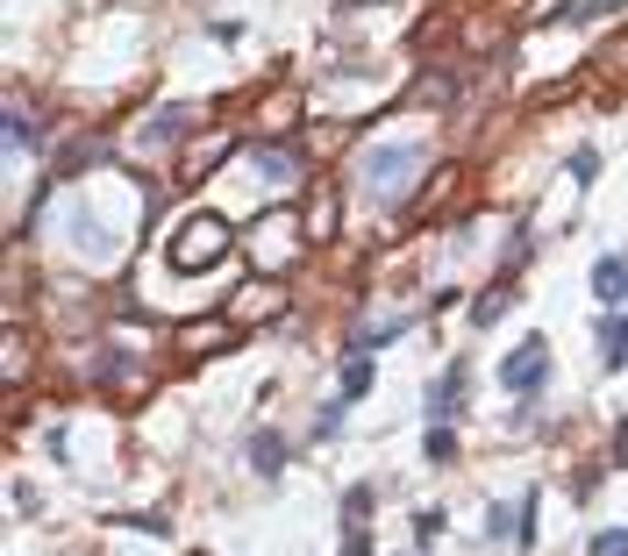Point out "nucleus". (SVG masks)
<instances>
[{
    "label": "nucleus",
    "instance_id": "obj_1",
    "mask_svg": "<svg viewBox=\"0 0 628 556\" xmlns=\"http://www.w3.org/2000/svg\"><path fill=\"white\" fill-rule=\"evenodd\" d=\"M429 164V150L422 143H379L365 164H357V178H365V193L371 200H408L414 193V172Z\"/></svg>",
    "mask_w": 628,
    "mask_h": 556
},
{
    "label": "nucleus",
    "instance_id": "obj_2",
    "mask_svg": "<svg viewBox=\"0 0 628 556\" xmlns=\"http://www.w3.org/2000/svg\"><path fill=\"white\" fill-rule=\"evenodd\" d=\"M221 250H229V229H221L215 215H193L186 229L172 236L164 258H172V272H207V264H221Z\"/></svg>",
    "mask_w": 628,
    "mask_h": 556
},
{
    "label": "nucleus",
    "instance_id": "obj_3",
    "mask_svg": "<svg viewBox=\"0 0 628 556\" xmlns=\"http://www.w3.org/2000/svg\"><path fill=\"white\" fill-rule=\"evenodd\" d=\"M543 379H550V342H543V336H521L515 350L500 357V385H507V393H521V400H529Z\"/></svg>",
    "mask_w": 628,
    "mask_h": 556
},
{
    "label": "nucleus",
    "instance_id": "obj_4",
    "mask_svg": "<svg viewBox=\"0 0 628 556\" xmlns=\"http://www.w3.org/2000/svg\"><path fill=\"white\" fill-rule=\"evenodd\" d=\"M250 164H258L264 186H279V193L301 186V157H293V150H279V143H258V150H250Z\"/></svg>",
    "mask_w": 628,
    "mask_h": 556
},
{
    "label": "nucleus",
    "instance_id": "obj_5",
    "mask_svg": "<svg viewBox=\"0 0 628 556\" xmlns=\"http://www.w3.org/2000/svg\"><path fill=\"white\" fill-rule=\"evenodd\" d=\"M593 299H600V307H621V299H628V258L607 250V258L593 264Z\"/></svg>",
    "mask_w": 628,
    "mask_h": 556
},
{
    "label": "nucleus",
    "instance_id": "obj_6",
    "mask_svg": "<svg viewBox=\"0 0 628 556\" xmlns=\"http://www.w3.org/2000/svg\"><path fill=\"white\" fill-rule=\"evenodd\" d=\"M371 379H379V371H371V350H350V357H343V371H336V400H365Z\"/></svg>",
    "mask_w": 628,
    "mask_h": 556
},
{
    "label": "nucleus",
    "instance_id": "obj_7",
    "mask_svg": "<svg viewBox=\"0 0 628 556\" xmlns=\"http://www.w3.org/2000/svg\"><path fill=\"white\" fill-rule=\"evenodd\" d=\"M250 471H258V478H279V471H286V435H272V428L250 435Z\"/></svg>",
    "mask_w": 628,
    "mask_h": 556
},
{
    "label": "nucleus",
    "instance_id": "obj_8",
    "mask_svg": "<svg viewBox=\"0 0 628 556\" xmlns=\"http://www.w3.org/2000/svg\"><path fill=\"white\" fill-rule=\"evenodd\" d=\"M393 336H408V314H379V321H365L350 336V350H379V342H393Z\"/></svg>",
    "mask_w": 628,
    "mask_h": 556
},
{
    "label": "nucleus",
    "instance_id": "obj_9",
    "mask_svg": "<svg viewBox=\"0 0 628 556\" xmlns=\"http://www.w3.org/2000/svg\"><path fill=\"white\" fill-rule=\"evenodd\" d=\"M457 407H465V379L451 371V379H436V385H429V421H451Z\"/></svg>",
    "mask_w": 628,
    "mask_h": 556
},
{
    "label": "nucleus",
    "instance_id": "obj_10",
    "mask_svg": "<svg viewBox=\"0 0 628 556\" xmlns=\"http://www.w3.org/2000/svg\"><path fill=\"white\" fill-rule=\"evenodd\" d=\"M186 122H193L186 108H158L151 129H143V143H151V150H158V143H178V137H186Z\"/></svg>",
    "mask_w": 628,
    "mask_h": 556
},
{
    "label": "nucleus",
    "instance_id": "obj_11",
    "mask_svg": "<svg viewBox=\"0 0 628 556\" xmlns=\"http://www.w3.org/2000/svg\"><path fill=\"white\" fill-rule=\"evenodd\" d=\"M8 143H14V150H36V143H43V122H36V115L22 108V100L8 108Z\"/></svg>",
    "mask_w": 628,
    "mask_h": 556
},
{
    "label": "nucleus",
    "instance_id": "obj_12",
    "mask_svg": "<svg viewBox=\"0 0 628 556\" xmlns=\"http://www.w3.org/2000/svg\"><path fill=\"white\" fill-rule=\"evenodd\" d=\"M600 350H607V364H628V314H607L600 321Z\"/></svg>",
    "mask_w": 628,
    "mask_h": 556
},
{
    "label": "nucleus",
    "instance_id": "obj_13",
    "mask_svg": "<svg viewBox=\"0 0 628 556\" xmlns=\"http://www.w3.org/2000/svg\"><path fill=\"white\" fill-rule=\"evenodd\" d=\"M215 157H229V137H207L201 150H193V157H186V186H193V178H201V172H207Z\"/></svg>",
    "mask_w": 628,
    "mask_h": 556
},
{
    "label": "nucleus",
    "instance_id": "obj_14",
    "mask_svg": "<svg viewBox=\"0 0 628 556\" xmlns=\"http://www.w3.org/2000/svg\"><path fill=\"white\" fill-rule=\"evenodd\" d=\"M429 464H457V435L443 421H429Z\"/></svg>",
    "mask_w": 628,
    "mask_h": 556
},
{
    "label": "nucleus",
    "instance_id": "obj_15",
    "mask_svg": "<svg viewBox=\"0 0 628 556\" xmlns=\"http://www.w3.org/2000/svg\"><path fill=\"white\" fill-rule=\"evenodd\" d=\"M515 299H521V293H486V299L472 307V321H478V328H492V321H500L507 307H515Z\"/></svg>",
    "mask_w": 628,
    "mask_h": 556
},
{
    "label": "nucleus",
    "instance_id": "obj_16",
    "mask_svg": "<svg viewBox=\"0 0 628 556\" xmlns=\"http://www.w3.org/2000/svg\"><path fill=\"white\" fill-rule=\"evenodd\" d=\"M250 299H236V321H258V314H272V285H243Z\"/></svg>",
    "mask_w": 628,
    "mask_h": 556
},
{
    "label": "nucleus",
    "instance_id": "obj_17",
    "mask_svg": "<svg viewBox=\"0 0 628 556\" xmlns=\"http://www.w3.org/2000/svg\"><path fill=\"white\" fill-rule=\"evenodd\" d=\"M365 514H371V486H350V492H343V521L365 528Z\"/></svg>",
    "mask_w": 628,
    "mask_h": 556
},
{
    "label": "nucleus",
    "instance_id": "obj_18",
    "mask_svg": "<svg viewBox=\"0 0 628 556\" xmlns=\"http://www.w3.org/2000/svg\"><path fill=\"white\" fill-rule=\"evenodd\" d=\"M593 556H628V528H600L593 535Z\"/></svg>",
    "mask_w": 628,
    "mask_h": 556
},
{
    "label": "nucleus",
    "instance_id": "obj_19",
    "mask_svg": "<svg viewBox=\"0 0 628 556\" xmlns=\"http://www.w3.org/2000/svg\"><path fill=\"white\" fill-rule=\"evenodd\" d=\"M593 172H600V150H572V178H578V186H586Z\"/></svg>",
    "mask_w": 628,
    "mask_h": 556
},
{
    "label": "nucleus",
    "instance_id": "obj_20",
    "mask_svg": "<svg viewBox=\"0 0 628 556\" xmlns=\"http://www.w3.org/2000/svg\"><path fill=\"white\" fill-rule=\"evenodd\" d=\"M343 407H350V400H336V407H322V421H314V435H336V428H343Z\"/></svg>",
    "mask_w": 628,
    "mask_h": 556
},
{
    "label": "nucleus",
    "instance_id": "obj_21",
    "mask_svg": "<svg viewBox=\"0 0 628 556\" xmlns=\"http://www.w3.org/2000/svg\"><path fill=\"white\" fill-rule=\"evenodd\" d=\"M343 556H371V535H365V528H350V535H343Z\"/></svg>",
    "mask_w": 628,
    "mask_h": 556
},
{
    "label": "nucleus",
    "instance_id": "obj_22",
    "mask_svg": "<svg viewBox=\"0 0 628 556\" xmlns=\"http://www.w3.org/2000/svg\"><path fill=\"white\" fill-rule=\"evenodd\" d=\"M615 464H621V471H628V421H621V428H615Z\"/></svg>",
    "mask_w": 628,
    "mask_h": 556
}]
</instances>
